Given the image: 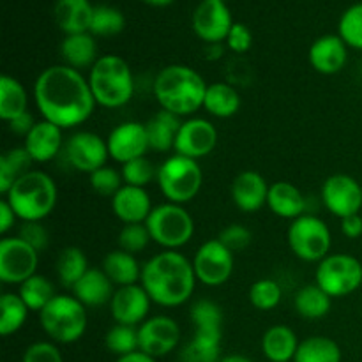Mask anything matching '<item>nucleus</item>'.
Returning <instances> with one entry per match:
<instances>
[{
  "mask_svg": "<svg viewBox=\"0 0 362 362\" xmlns=\"http://www.w3.org/2000/svg\"><path fill=\"white\" fill-rule=\"evenodd\" d=\"M34 101L42 119L60 129L87 122L98 105L87 78L66 64L41 71L34 81Z\"/></svg>",
  "mask_w": 362,
  "mask_h": 362,
  "instance_id": "nucleus-1",
  "label": "nucleus"
},
{
  "mask_svg": "<svg viewBox=\"0 0 362 362\" xmlns=\"http://www.w3.org/2000/svg\"><path fill=\"white\" fill-rule=\"evenodd\" d=\"M197 281L193 262L179 251L165 250L144 265L140 285L158 306L177 308L189 300Z\"/></svg>",
  "mask_w": 362,
  "mask_h": 362,
  "instance_id": "nucleus-2",
  "label": "nucleus"
},
{
  "mask_svg": "<svg viewBox=\"0 0 362 362\" xmlns=\"http://www.w3.org/2000/svg\"><path fill=\"white\" fill-rule=\"evenodd\" d=\"M209 85L198 71L184 64L163 67L154 80V95L161 110L177 117H189L204 108Z\"/></svg>",
  "mask_w": 362,
  "mask_h": 362,
  "instance_id": "nucleus-3",
  "label": "nucleus"
},
{
  "mask_svg": "<svg viewBox=\"0 0 362 362\" xmlns=\"http://www.w3.org/2000/svg\"><path fill=\"white\" fill-rule=\"evenodd\" d=\"M57 198L55 180L41 170H32L13 184L4 200L13 207L18 219L28 223L48 218L55 209Z\"/></svg>",
  "mask_w": 362,
  "mask_h": 362,
  "instance_id": "nucleus-4",
  "label": "nucleus"
},
{
  "mask_svg": "<svg viewBox=\"0 0 362 362\" xmlns=\"http://www.w3.org/2000/svg\"><path fill=\"white\" fill-rule=\"evenodd\" d=\"M87 80L95 103L103 108H122L134 94L133 71L120 55L99 57Z\"/></svg>",
  "mask_w": 362,
  "mask_h": 362,
  "instance_id": "nucleus-5",
  "label": "nucleus"
},
{
  "mask_svg": "<svg viewBox=\"0 0 362 362\" xmlns=\"http://www.w3.org/2000/svg\"><path fill=\"white\" fill-rule=\"evenodd\" d=\"M87 310L74 296H59L39 311V324L53 343L71 345L87 331Z\"/></svg>",
  "mask_w": 362,
  "mask_h": 362,
  "instance_id": "nucleus-6",
  "label": "nucleus"
},
{
  "mask_svg": "<svg viewBox=\"0 0 362 362\" xmlns=\"http://www.w3.org/2000/svg\"><path fill=\"white\" fill-rule=\"evenodd\" d=\"M158 186L170 204L182 205L193 200L202 189L204 173L198 161L184 156H170L158 168Z\"/></svg>",
  "mask_w": 362,
  "mask_h": 362,
  "instance_id": "nucleus-7",
  "label": "nucleus"
},
{
  "mask_svg": "<svg viewBox=\"0 0 362 362\" xmlns=\"http://www.w3.org/2000/svg\"><path fill=\"white\" fill-rule=\"evenodd\" d=\"M145 225L152 240L170 251H177L179 247L186 246L194 233V221L189 212L182 205L170 204V202L152 209Z\"/></svg>",
  "mask_w": 362,
  "mask_h": 362,
  "instance_id": "nucleus-8",
  "label": "nucleus"
},
{
  "mask_svg": "<svg viewBox=\"0 0 362 362\" xmlns=\"http://www.w3.org/2000/svg\"><path fill=\"white\" fill-rule=\"evenodd\" d=\"M315 281L332 299L346 297L362 286V264L352 255H327L318 262Z\"/></svg>",
  "mask_w": 362,
  "mask_h": 362,
  "instance_id": "nucleus-9",
  "label": "nucleus"
},
{
  "mask_svg": "<svg viewBox=\"0 0 362 362\" xmlns=\"http://www.w3.org/2000/svg\"><path fill=\"white\" fill-rule=\"evenodd\" d=\"M288 246L303 262H322L331 250V230L318 216L304 214L288 226Z\"/></svg>",
  "mask_w": 362,
  "mask_h": 362,
  "instance_id": "nucleus-10",
  "label": "nucleus"
},
{
  "mask_svg": "<svg viewBox=\"0 0 362 362\" xmlns=\"http://www.w3.org/2000/svg\"><path fill=\"white\" fill-rule=\"evenodd\" d=\"M39 253L20 237H4L0 240V281L21 285L35 274Z\"/></svg>",
  "mask_w": 362,
  "mask_h": 362,
  "instance_id": "nucleus-11",
  "label": "nucleus"
},
{
  "mask_svg": "<svg viewBox=\"0 0 362 362\" xmlns=\"http://www.w3.org/2000/svg\"><path fill=\"white\" fill-rule=\"evenodd\" d=\"M233 253L219 239H211L198 247L193 258L197 279L205 286H221L233 272Z\"/></svg>",
  "mask_w": 362,
  "mask_h": 362,
  "instance_id": "nucleus-12",
  "label": "nucleus"
},
{
  "mask_svg": "<svg viewBox=\"0 0 362 362\" xmlns=\"http://www.w3.org/2000/svg\"><path fill=\"white\" fill-rule=\"evenodd\" d=\"M233 18L226 2L202 0L193 11L191 27L198 39L205 45H221L226 41L233 27Z\"/></svg>",
  "mask_w": 362,
  "mask_h": 362,
  "instance_id": "nucleus-13",
  "label": "nucleus"
},
{
  "mask_svg": "<svg viewBox=\"0 0 362 362\" xmlns=\"http://www.w3.org/2000/svg\"><path fill=\"white\" fill-rule=\"evenodd\" d=\"M320 197L331 214L339 219L349 218L362 209V184L346 173H336L325 180Z\"/></svg>",
  "mask_w": 362,
  "mask_h": 362,
  "instance_id": "nucleus-14",
  "label": "nucleus"
},
{
  "mask_svg": "<svg viewBox=\"0 0 362 362\" xmlns=\"http://www.w3.org/2000/svg\"><path fill=\"white\" fill-rule=\"evenodd\" d=\"M66 158L76 172L94 173L103 168L106 159L110 158L108 144L99 134L92 131H78L64 145Z\"/></svg>",
  "mask_w": 362,
  "mask_h": 362,
  "instance_id": "nucleus-15",
  "label": "nucleus"
},
{
  "mask_svg": "<svg viewBox=\"0 0 362 362\" xmlns=\"http://www.w3.org/2000/svg\"><path fill=\"white\" fill-rule=\"evenodd\" d=\"M138 343H140V352L154 359L168 356L180 343L179 324L165 315L147 318L138 327Z\"/></svg>",
  "mask_w": 362,
  "mask_h": 362,
  "instance_id": "nucleus-16",
  "label": "nucleus"
},
{
  "mask_svg": "<svg viewBox=\"0 0 362 362\" xmlns=\"http://www.w3.org/2000/svg\"><path fill=\"white\" fill-rule=\"evenodd\" d=\"M216 145H218V129L214 127V124L207 119L194 117V119L182 122L179 133H177L173 151L175 154L198 161L211 154Z\"/></svg>",
  "mask_w": 362,
  "mask_h": 362,
  "instance_id": "nucleus-17",
  "label": "nucleus"
},
{
  "mask_svg": "<svg viewBox=\"0 0 362 362\" xmlns=\"http://www.w3.org/2000/svg\"><path fill=\"white\" fill-rule=\"evenodd\" d=\"M106 144H108L110 158L120 165L144 158L145 152L151 148L145 124L136 122V120H127V122L119 124L108 134Z\"/></svg>",
  "mask_w": 362,
  "mask_h": 362,
  "instance_id": "nucleus-18",
  "label": "nucleus"
},
{
  "mask_svg": "<svg viewBox=\"0 0 362 362\" xmlns=\"http://www.w3.org/2000/svg\"><path fill=\"white\" fill-rule=\"evenodd\" d=\"M151 303V297L141 285L119 286L110 300V313L117 324L136 327L147 320Z\"/></svg>",
  "mask_w": 362,
  "mask_h": 362,
  "instance_id": "nucleus-19",
  "label": "nucleus"
},
{
  "mask_svg": "<svg viewBox=\"0 0 362 362\" xmlns=\"http://www.w3.org/2000/svg\"><path fill=\"white\" fill-rule=\"evenodd\" d=\"M308 59L317 73L331 76L345 67L349 60V46L338 34H325L313 41Z\"/></svg>",
  "mask_w": 362,
  "mask_h": 362,
  "instance_id": "nucleus-20",
  "label": "nucleus"
},
{
  "mask_svg": "<svg viewBox=\"0 0 362 362\" xmlns=\"http://www.w3.org/2000/svg\"><path fill=\"white\" fill-rule=\"evenodd\" d=\"M269 184L264 177L253 170L240 172L232 182V200L239 211L251 214L267 205Z\"/></svg>",
  "mask_w": 362,
  "mask_h": 362,
  "instance_id": "nucleus-21",
  "label": "nucleus"
},
{
  "mask_svg": "<svg viewBox=\"0 0 362 362\" xmlns=\"http://www.w3.org/2000/svg\"><path fill=\"white\" fill-rule=\"evenodd\" d=\"M62 131L48 120H39L34 124L30 133L25 136L23 147L34 163H49L59 156L64 147Z\"/></svg>",
  "mask_w": 362,
  "mask_h": 362,
  "instance_id": "nucleus-22",
  "label": "nucleus"
},
{
  "mask_svg": "<svg viewBox=\"0 0 362 362\" xmlns=\"http://www.w3.org/2000/svg\"><path fill=\"white\" fill-rule=\"evenodd\" d=\"M112 209L124 225H138L147 221L154 207L145 187L124 184L112 198Z\"/></svg>",
  "mask_w": 362,
  "mask_h": 362,
  "instance_id": "nucleus-23",
  "label": "nucleus"
},
{
  "mask_svg": "<svg viewBox=\"0 0 362 362\" xmlns=\"http://www.w3.org/2000/svg\"><path fill=\"white\" fill-rule=\"evenodd\" d=\"M94 6L90 0H57L53 20L66 35L90 32Z\"/></svg>",
  "mask_w": 362,
  "mask_h": 362,
  "instance_id": "nucleus-24",
  "label": "nucleus"
},
{
  "mask_svg": "<svg viewBox=\"0 0 362 362\" xmlns=\"http://www.w3.org/2000/svg\"><path fill=\"white\" fill-rule=\"evenodd\" d=\"M113 283L103 269H88L83 278L73 286V293L85 308H99L110 304L113 293Z\"/></svg>",
  "mask_w": 362,
  "mask_h": 362,
  "instance_id": "nucleus-25",
  "label": "nucleus"
},
{
  "mask_svg": "<svg viewBox=\"0 0 362 362\" xmlns=\"http://www.w3.org/2000/svg\"><path fill=\"white\" fill-rule=\"evenodd\" d=\"M267 205L278 218L297 219L306 212V198L297 186L286 180H278L269 187Z\"/></svg>",
  "mask_w": 362,
  "mask_h": 362,
  "instance_id": "nucleus-26",
  "label": "nucleus"
},
{
  "mask_svg": "<svg viewBox=\"0 0 362 362\" xmlns=\"http://www.w3.org/2000/svg\"><path fill=\"white\" fill-rule=\"evenodd\" d=\"M60 55L66 66L73 69H87L98 62V42L90 32L66 35L60 42Z\"/></svg>",
  "mask_w": 362,
  "mask_h": 362,
  "instance_id": "nucleus-27",
  "label": "nucleus"
},
{
  "mask_svg": "<svg viewBox=\"0 0 362 362\" xmlns=\"http://www.w3.org/2000/svg\"><path fill=\"white\" fill-rule=\"evenodd\" d=\"M297 334L286 325H272L262 338V352L271 362H293L299 349Z\"/></svg>",
  "mask_w": 362,
  "mask_h": 362,
  "instance_id": "nucleus-28",
  "label": "nucleus"
},
{
  "mask_svg": "<svg viewBox=\"0 0 362 362\" xmlns=\"http://www.w3.org/2000/svg\"><path fill=\"white\" fill-rule=\"evenodd\" d=\"M180 126H182L180 117L173 115L166 110H161L154 117H151L148 122H145L151 151L168 152L170 148L175 147L177 133H179Z\"/></svg>",
  "mask_w": 362,
  "mask_h": 362,
  "instance_id": "nucleus-29",
  "label": "nucleus"
},
{
  "mask_svg": "<svg viewBox=\"0 0 362 362\" xmlns=\"http://www.w3.org/2000/svg\"><path fill=\"white\" fill-rule=\"evenodd\" d=\"M141 269L144 267H140L134 255L124 250L110 251L103 260V271L117 286L138 285L141 279Z\"/></svg>",
  "mask_w": 362,
  "mask_h": 362,
  "instance_id": "nucleus-30",
  "label": "nucleus"
},
{
  "mask_svg": "<svg viewBox=\"0 0 362 362\" xmlns=\"http://www.w3.org/2000/svg\"><path fill=\"white\" fill-rule=\"evenodd\" d=\"M240 94L235 87L230 83H211L207 87L204 99V108L207 110L209 115L218 117V119H230L240 110Z\"/></svg>",
  "mask_w": 362,
  "mask_h": 362,
  "instance_id": "nucleus-31",
  "label": "nucleus"
},
{
  "mask_svg": "<svg viewBox=\"0 0 362 362\" xmlns=\"http://www.w3.org/2000/svg\"><path fill=\"white\" fill-rule=\"evenodd\" d=\"M28 95L23 85L16 78L4 74L0 78V117L6 122L27 113Z\"/></svg>",
  "mask_w": 362,
  "mask_h": 362,
  "instance_id": "nucleus-32",
  "label": "nucleus"
},
{
  "mask_svg": "<svg viewBox=\"0 0 362 362\" xmlns=\"http://www.w3.org/2000/svg\"><path fill=\"white\" fill-rule=\"evenodd\" d=\"M293 306H296L297 313L306 320H318L331 311L332 297L327 296L315 283V285H306L297 290L296 297H293Z\"/></svg>",
  "mask_w": 362,
  "mask_h": 362,
  "instance_id": "nucleus-33",
  "label": "nucleus"
},
{
  "mask_svg": "<svg viewBox=\"0 0 362 362\" xmlns=\"http://www.w3.org/2000/svg\"><path fill=\"white\" fill-rule=\"evenodd\" d=\"M32 158L25 147L11 148L0 156V193L6 197L7 191L13 187V184L28 172H32Z\"/></svg>",
  "mask_w": 362,
  "mask_h": 362,
  "instance_id": "nucleus-34",
  "label": "nucleus"
},
{
  "mask_svg": "<svg viewBox=\"0 0 362 362\" xmlns=\"http://www.w3.org/2000/svg\"><path fill=\"white\" fill-rule=\"evenodd\" d=\"M55 271L60 285L66 286V288H73L88 271L87 255L76 246L64 247L57 257Z\"/></svg>",
  "mask_w": 362,
  "mask_h": 362,
  "instance_id": "nucleus-35",
  "label": "nucleus"
},
{
  "mask_svg": "<svg viewBox=\"0 0 362 362\" xmlns=\"http://www.w3.org/2000/svg\"><path fill=\"white\" fill-rule=\"evenodd\" d=\"M341 349L325 336H311L299 343L293 362H341Z\"/></svg>",
  "mask_w": 362,
  "mask_h": 362,
  "instance_id": "nucleus-36",
  "label": "nucleus"
},
{
  "mask_svg": "<svg viewBox=\"0 0 362 362\" xmlns=\"http://www.w3.org/2000/svg\"><path fill=\"white\" fill-rule=\"evenodd\" d=\"M221 336L211 332H194L193 339L180 352L182 362H219L221 361Z\"/></svg>",
  "mask_w": 362,
  "mask_h": 362,
  "instance_id": "nucleus-37",
  "label": "nucleus"
},
{
  "mask_svg": "<svg viewBox=\"0 0 362 362\" xmlns=\"http://www.w3.org/2000/svg\"><path fill=\"white\" fill-rule=\"evenodd\" d=\"M18 296L23 299L27 308L30 311H42L53 299H55V286L48 278L41 274H34L27 281L20 285Z\"/></svg>",
  "mask_w": 362,
  "mask_h": 362,
  "instance_id": "nucleus-38",
  "label": "nucleus"
},
{
  "mask_svg": "<svg viewBox=\"0 0 362 362\" xmlns=\"http://www.w3.org/2000/svg\"><path fill=\"white\" fill-rule=\"evenodd\" d=\"M28 311L30 310L18 293H4L0 299V334H16L27 322Z\"/></svg>",
  "mask_w": 362,
  "mask_h": 362,
  "instance_id": "nucleus-39",
  "label": "nucleus"
},
{
  "mask_svg": "<svg viewBox=\"0 0 362 362\" xmlns=\"http://www.w3.org/2000/svg\"><path fill=\"white\" fill-rule=\"evenodd\" d=\"M124 28H126V16L122 11L108 4L94 6L90 23V34L94 37H113L119 35Z\"/></svg>",
  "mask_w": 362,
  "mask_h": 362,
  "instance_id": "nucleus-40",
  "label": "nucleus"
},
{
  "mask_svg": "<svg viewBox=\"0 0 362 362\" xmlns=\"http://www.w3.org/2000/svg\"><path fill=\"white\" fill-rule=\"evenodd\" d=\"M191 324L194 332H211V334H223V310L214 300L202 299L197 300L191 308Z\"/></svg>",
  "mask_w": 362,
  "mask_h": 362,
  "instance_id": "nucleus-41",
  "label": "nucleus"
},
{
  "mask_svg": "<svg viewBox=\"0 0 362 362\" xmlns=\"http://www.w3.org/2000/svg\"><path fill=\"white\" fill-rule=\"evenodd\" d=\"M105 345L108 352L115 354V356L124 357L129 354L138 352L140 350V343H138V329L131 327V325L117 324L106 332Z\"/></svg>",
  "mask_w": 362,
  "mask_h": 362,
  "instance_id": "nucleus-42",
  "label": "nucleus"
},
{
  "mask_svg": "<svg viewBox=\"0 0 362 362\" xmlns=\"http://www.w3.org/2000/svg\"><path fill=\"white\" fill-rule=\"evenodd\" d=\"M338 35L349 48L362 52V2L345 9L338 21Z\"/></svg>",
  "mask_w": 362,
  "mask_h": 362,
  "instance_id": "nucleus-43",
  "label": "nucleus"
},
{
  "mask_svg": "<svg viewBox=\"0 0 362 362\" xmlns=\"http://www.w3.org/2000/svg\"><path fill=\"white\" fill-rule=\"evenodd\" d=\"M283 290L274 279H258L250 288V303L260 311H271L281 303Z\"/></svg>",
  "mask_w": 362,
  "mask_h": 362,
  "instance_id": "nucleus-44",
  "label": "nucleus"
},
{
  "mask_svg": "<svg viewBox=\"0 0 362 362\" xmlns=\"http://www.w3.org/2000/svg\"><path fill=\"white\" fill-rule=\"evenodd\" d=\"M120 173H122L124 184L136 187H145L151 182H154V179H158V168L145 156L122 165Z\"/></svg>",
  "mask_w": 362,
  "mask_h": 362,
  "instance_id": "nucleus-45",
  "label": "nucleus"
},
{
  "mask_svg": "<svg viewBox=\"0 0 362 362\" xmlns=\"http://www.w3.org/2000/svg\"><path fill=\"white\" fill-rule=\"evenodd\" d=\"M152 240L151 233L145 223H138V225H124L119 233V246L120 250L127 251L131 255H136L144 251Z\"/></svg>",
  "mask_w": 362,
  "mask_h": 362,
  "instance_id": "nucleus-46",
  "label": "nucleus"
},
{
  "mask_svg": "<svg viewBox=\"0 0 362 362\" xmlns=\"http://www.w3.org/2000/svg\"><path fill=\"white\" fill-rule=\"evenodd\" d=\"M122 182V173L117 172L115 168H110V166H103V168L90 173V187L99 197L113 198L117 191L124 186Z\"/></svg>",
  "mask_w": 362,
  "mask_h": 362,
  "instance_id": "nucleus-47",
  "label": "nucleus"
},
{
  "mask_svg": "<svg viewBox=\"0 0 362 362\" xmlns=\"http://www.w3.org/2000/svg\"><path fill=\"white\" fill-rule=\"evenodd\" d=\"M218 239L221 240V243L225 244L232 253H235V251L246 250V247L251 244V240H253V235H251V232L246 228V226L233 223V225L226 226V228L221 230Z\"/></svg>",
  "mask_w": 362,
  "mask_h": 362,
  "instance_id": "nucleus-48",
  "label": "nucleus"
},
{
  "mask_svg": "<svg viewBox=\"0 0 362 362\" xmlns=\"http://www.w3.org/2000/svg\"><path fill=\"white\" fill-rule=\"evenodd\" d=\"M21 362H64V359L55 343L37 341L25 350Z\"/></svg>",
  "mask_w": 362,
  "mask_h": 362,
  "instance_id": "nucleus-49",
  "label": "nucleus"
},
{
  "mask_svg": "<svg viewBox=\"0 0 362 362\" xmlns=\"http://www.w3.org/2000/svg\"><path fill=\"white\" fill-rule=\"evenodd\" d=\"M18 237L23 239L27 244H30L37 253L45 251L49 244V233L48 230L41 225V221L23 223V225L20 226V233H18Z\"/></svg>",
  "mask_w": 362,
  "mask_h": 362,
  "instance_id": "nucleus-50",
  "label": "nucleus"
},
{
  "mask_svg": "<svg viewBox=\"0 0 362 362\" xmlns=\"http://www.w3.org/2000/svg\"><path fill=\"white\" fill-rule=\"evenodd\" d=\"M226 46L230 52L243 55V53L250 52L253 46V34H251L250 27L244 23H233L232 30H230L228 37H226Z\"/></svg>",
  "mask_w": 362,
  "mask_h": 362,
  "instance_id": "nucleus-51",
  "label": "nucleus"
},
{
  "mask_svg": "<svg viewBox=\"0 0 362 362\" xmlns=\"http://www.w3.org/2000/svg\"><path fill=\"white\" fill-rule=\"evenodd\" d=\"M341 232L346 239H359L362 235V218L361 214L349 216L341 219Z\"/></svg>",
  "mask_w": 362,
  "mask_h": 362,
  "instance_id": "nucleus-52",
  "label": "nucleus"
},
{
  "mask_svg": "<svg viewBox=\"0 0 362 362\" xmlns=\"http://www.w3.org/2000/svg\"><path fill=\"white\" fill-rule=\"evenodd\" d=\"M16 219L18 216L14 214L13 207H11L6 200L0 202V233H2V235H6L11 228H14Z\"/></svg>",
  "mask_w": 362,
  "mask_h": 362,
  "instance_id": "nucleus-53",
  "label": "nucleus"
},
{
  "mask_svg": "<svg viewBox=\"0 0 362 362\" xmlns=\"http://www.w3.org/2000/svg\"><path fill=\"white\" fill-rule=\"evenodd\" d=\"M9 124V129L13 131V133H16V134H20V136H27L28 133H30V129L32 127H34V119H32V115L30 113H23V115H20L18 117V119H14V120H11V122H7Z\"/></svg>",
  "mask_w": 362,
  "mask_h": 362,
  "instance_id": "nucleus-54",
  "label": "nucleus"
},
{
  "mask_svg": "<svg viewBox=\"0 0 362 362\" xmlns=\"http://www.w3.org/2000/svg\"><path fill=\"white\" fill-rule=\"evenodd\" d=\"M117 362H156V359H154V357L147 356V354H144V352H140V350H138V352L129 354V356L119 357Z\"/></svg>",
  "mask_w": 362,
  "mask_h": 362,
  "instance_id": "nucleus-55",
  "label": "nucleus"
},
{
  "mask_svg": "<svg viewBox=\"0 0 362 362\" xmlns=\"http://www.w3.org/2000/svg\"><path fill=\"white\" fill-rule=\"evenodd\" d=\"M219 362H255V361H251L250 357H246V356H239V354H232V356L221 357V361H219Z\"/></svg>",
  "mask_w": 362,
  "mask_h": 362,
  "instance_id": "nucleus-56",
  "label": "nucleus"
},
{
  "mask_svg": "<svg viewBox=\"0 0 362 362\" xmlns=\"http://www.w3.org/2000/svg\"><path fill=\"white\" fill-rule=\"evenodd\" d=\"M144 4H147V6H152V7H168L172 6L175 0H141Z\"/></svg>",
  "mask_w": 362,
  "mask_h": 362,
  "instance_id": "nucleus-57",
  "label": "nucleus"
},
{
  "mask_svg": "<svg viewBox=\"0 0 362 362\" xmlns=\"http://www.w3.org/2000/svg\"><path fill=\"white\" fill-rule=\"evenodd\" d=\"M212 2H226V0H212Z\"/></svg>",
  "mask_w": 362,
  "mask_h": 362,
  "instance_id": "nucleus-58",
  "label": "nucleus"
}]
</instances>
